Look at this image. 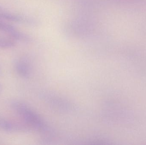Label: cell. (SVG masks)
Masks as SVG:
<instances>
[{"instance_id":"cell-5","label":"cell","mask_w":146,"mask_h":145,"mask_svg":"<svg viewBox=\"0 0 146 145\" xmlns=\"http://www.w3.org/2000/svg\"><path fill=\"white\" fill-rule=\"evenodd\" d=\"M13 43L9 40L0 38V47H8L13 46Z\"/></svg>"},{"instance_id":"cell-3","label":"cell","mask_w":146,"mask_h":145,"mask_svg":"<svg viewBox=\"0 0 146 145\" xmlns=\"http://www.w3.org/2000/svg\"><path fill=\"white\" fill-rule=\"evenodd\" d=\"M15 125L9 121L0 117V129L7 131H14L16 129Z\"/></svg>"},{"instance_id":"cell-4","label":"cell","mask_w":146,"mask_h":145,"mask_svg":"<svg viewBox=\"0 0 146 145\" xmlns=\"http://www.w3.org/2000/svg\"><path fill=\"white\" fill-rule=\"evenodd\" d=\"M0 30L13 34L16 33L15 29L11 26L1 22H0Z\"/></svg>"},{"instance_id":"cell-1","label":"cell","mask_w":146,"mask_h":145,"mask_svg":"<svg viewBox=\"0 0 146 145\" xmlns=\"http://www.w3.org/2000/svg\"><path fill=\"white\" fill-rule=\"evenodd\" d=\"M12 105L14 110L27 123L35 127L40 125L37 116L27 106L19 101L13 102Z\"/></svg>"},{"instance_id":"cell-2","label":"cell","mask_w":146,"mask_h":145,"mask_svg":"<svg viewBox=\"0 0 146 145\" xmlns=\"http://www.w3.org/2000/svg\"><path fill=\"white\" fill-rule=\"evenodd\" d=\"M15 68L17 73L21 76L27 77L29 74V65L24 60H18L15 63Z\"/></svg>"}]
</instances>
